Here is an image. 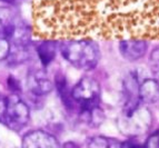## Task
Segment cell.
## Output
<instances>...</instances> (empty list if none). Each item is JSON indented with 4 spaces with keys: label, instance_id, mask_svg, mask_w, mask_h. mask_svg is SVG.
<instances>
[{
    "label": "cell",
    "instance_id": "obj_9",
    "mask_svg": "<svg viewBox=\"0 0 159 148\" xmlns=\"http://www.w3.org/2000/svg\"><path fill=\"white\" fill-rule=\"evenodd\" d=\"M120 55L128 61H137L146 55L148 42L140 39H124L118 45Z\"/></svg>",
    "mask_w": 159,
    "mask_h": 148
},
{
    "label": "cell",
    "instance_id": "obj_16",
    "mask_svg": "<svg viewBox=\"0 0 159 148\" xmlns=\"http://www.w3.org/2000/svg\"><path fill=\"white\" fill-rule=\"evenodd\" d=\"M7 99H8V96L0 94V123H2L3 116H5L6 108H7Z\"/></svg>",
    "mask_w": 159,
    "mask_h": 148
},
{
    "label": "cell",
    "instance_id": "obj_17",
    "mask_svg": "<svg viewBox=\"0 0 159 148\" xmlns=\"http://www.w3.org/2000/svg\"><path fill=\"white\" fill-rule=\"evenodd\" d=\"M124 148H146L145 144H139L136 141H128V143L124 144Z\"/></svg>",
    "mask_w": 159,
    "mask_h": 148
},
{
    "label": "cell",
    "instance_id": "obj_7",
    "mask_svg": "<svg viewBox=\"0 0 159 148\" xmlns=\"http://www.w3.org/2000/svg\"><path fill=\"white\" fill-rule=\"evenodd\" d=\"M27 87L34 96H45L52 90V82L45 70L31 69L27 75Z\"/></svg>",
    "mask_w": 159,
    "mask_h": 148
},
{
    "label": "cell",
    "instance_id": "obj_3",
    "mask_svg": "<svg viewBox=\"0 0 159 148\" xmlns=\"http://www.w3.org/2000/svg\"><path fill=\"white\" fill-rule=\"evenodd\" d=\"M71 98L79 106L80 113L93 110L99 107L100 85L91 77H82L71 88Z\"/></svg>",
    "mask_w": 159,
    "mask_h": 148
},
{
    "label": "cell",
    "instance_id": "obj_4",
    "mask_svg": "<svg viewBox=\"0 0 159 148\" xmlns=\"http://www.w3.org/2000/svg\"><path fill=\"white\" fill-rule=\"evenodd\" d=\"M30 118V109L18 94H11L7 99V108L1 124L11 130L19 132L27 126Z\"/></svg>",
    "mask_w": 159,
    "mask_h": 148
},
{
    "label": "cell",
    "instance_id": "obj_2",
    "mask_svg": "<svg viewBox=\"0 0 159 148\" xmlns=\"http://www.w3.org/2000/svg\"><path fill=\"white\" fill-rule=\"evenodd\" d=\"M0 36L8 40L10 46H29L28 27L10 7H0Z\"/></svg>",
    "mask_w": 159,
    "mask_h": 148
},
{
    "label": "cell",
    "instance_id": "obj_10",
    "mask_svg": "<svg viewBox=\"0 0 159 148\" xmlns=\"http://www.w3.org/2000/svg\"><path fill=\"white\" fill-rule=\"evenodd\" d=\"M141 104H154L159 100V82L154 78H146L139 86Z\"/></svg>",
    "mask_w": 159,
    "mask_h": 148
},
{
    "label": "cell",
    "instance_id": "obj_19",
    "mask_svg": "<svg viewBox=\"0 0 159 148\" xmlns=\"http://www.w3.org/2000/svg\"><path fill=\"white\" fill-rule=\"evenodd\" d=\"M3 1H7V2H10V3H15V2L20 1V0H3Z\"/></svg>",
    "mask_w": 159,
    "mask_h": 148
},
{
    "label": "cell",
    "instance_id": "obj_1",
    "mask_svg": "<svg viewBox=\"0 0 159 148\" xmlns=\"http://www.w3.org/2000/svg\"><path fill=\"white\" fill-rule=\"evenodd\" d=\"M58 50L72 67L84 72L96 68L100 58L99 46L91 39L65 40L59 44Z\"/></svg>",
    "mask_w": 159,
    "mask_h": 148
},
{
    "label": "cell",
    "instance_id": "obj_12",
    "mask_svg": "<svg viewBox=\"0 0 159 148\" xmlns=\"http://www.w3.org/2000/svg\"><path fill=\"white\" fill-rule=\"evenodd\" d=\"M87 148H124V143L112 137L93 136L87 140Z\"/></svg>",
    "mask_w": 159,
    "mask_h": 148
},
{
    "label": "cell",
    "instance_id": "obj_14",
    "mask_svg": "<svg viewBox=\"0 0 159 148\" xmlns=\"http://www.w3.org/2000/svg\"><path fill=\"white\" fill-rule=\"evenodd\" d=\"M9 53H10V42L2 36H0V61L7 60Z\"/></svg>",
    "mask_w": 159,
    "mask_h": 148
},
{
    "label": "cell",
    "instance_id": "obj_13",
    "mask_svg": "<svg viewBox=\"0 0 159 148\" xmlns=\"http://www.w3.org/2000/svg\"><path fill=\"white\" fill-rule=\"evenodd\" d=\"M149 68H150L154 79L159 82V45L151 50L149 55Z\"/></svg>",
    "mask_w": 159,
    "mask_h": 148
},
{
    "label": "cell",
    "instance_id": "obj_6",
    "mask_svg": "<svg viewBox=\"0 0 159 148\" xmlns=\"http://www.w3.org/2000/svg\"><path fill=\"white\" fill-rule=\"evenodd\" d=\"M139 81L135 74H129L124 80L122 85V96H124V105H122V115L128 116L133 114L141 106L139 97Z\"/></svg>",
    "mask_w": 159,
    "mask_h": 148
},
{
    "label": "cell",
    "instance_id": "obj_11",
    "mask_svg": "<svg viewBox=\"0 0 159 148\" xmlns=\"http://www.w3.org/2000/svg\"><path fill=\"white\" fill-rule=\"evenodd\" d=\"M58 47L59 45L53 39H46L37 46L38 58L43 67H48L53 61V59L56 58Z\"/></svg>",
    "mask_w": 159,
    "mask_h": 148
},
{
    "label": "cell",
    "instance_id": "obj_15",
    "mask_svg": "<svg viewBox=\"0 0 159 148\" xmlns=\"http://www.w3.org/2000/svg\"><path fill=\"white\" fill-rule=\"evenodd\" d=\"M146 148H159V130L155 132L148 137V139L145 143Z\"/></svg>",
    "mask_w": 159,
    "mask_h": 148
},
{
    "label": "cell",
    "instance_id": "obj_5",
    "mask_svg": "<svg viewBox=\"0 0 159 148\" xmlns=\"http://www.w3.org/2000/svg\"><path fill=\"white\" fill-rule=\"evenodd\" d=\"M119 129L122 134H125L130 137L143 135L151 125V116L148 109L139 108L133 114L124 116L122 115L119 119Z\"/></svg>",
    "mask_w": 159,
    "mask_h": 148
},
{
    "label": "cell",
    "instance_id": "obj_18",
    "mask_svg": "<svg viewBox=\"0 0 159 148\" xmlns=\"http://www.w3.org/2000/svg\"><path fill=\"white\" fill-rule=\"evenodd\" d=\"M64 148H80L79 146L76 143H72V141H68L64 145Z\"/></svg>",
    "mask_w": 159,
    "mask_h": 148
},
{
    "label": "cell",
    "instance_id": "obj_8",
    "mask_svg": "<svg viewBox=\"0 0 159 148\" xmlns=\"http://www.w3.org/2000/svg\"><path fill=\"white\" fill-rule=\"evenodd\" d=\"M22 148H60L55 136L43 130H32L22 138Z\"/></svg>",
    "mask_w": 159,
    "mask_h": 148
}]
</instances>
